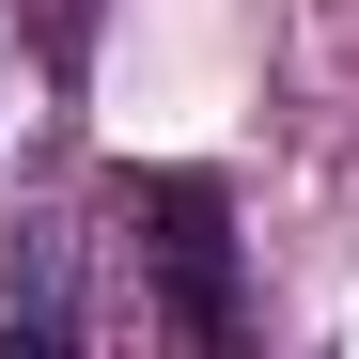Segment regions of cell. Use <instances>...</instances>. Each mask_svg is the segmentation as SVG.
Here are the masks:
<instances>
[{"label": "cell", "mask_w": 359, "mask_h": 359, "mask_svg": "<svg viewBox=\"0 0 359 359\" xmlns=\"http://www.w3.org/2000/svg\"><path fill=\"white\" fill-rule=\"evenodd\" d=\"M234 328V219L203 172H109L94 219L0 234V344L79 359V344H219Z\"/></svg>", "instance_id": "obj_1"}]
</instances>
